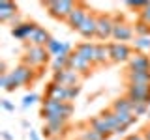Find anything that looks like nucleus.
<instances>
[{
  "mask_svg": "<svg viewBox=\"0 0 150 140\" xmlns=\"http://www.w3.org/2000/svg\"><path fill=\"white\" fill-rule=\"evenodd\" d=\"M73 114V103H62L56 101L53 97H43L41 101V118L45 120V123L49 121H68Z\"/></svg>",
  "mask_w": 150,
  "mask_h": 140,
  "instance_id": "1",
  "label": "nucleus"
},
{
  "mask_svg": "<svg viewBox=\"0 0 150 140\" xmlns=\"http://www.w3.org/2000/svg\"><path fill=\"white\" fill-rule=\"evenodd\" d=\"M36 78V71L32 67H28L25 64H19L17 67H13L8 73V90L6 92H15L17 88L32 84Z\"/></svg>",
  "mask_w": 150,
  "mask_h": 140,
  "instance_id": "2",
  "label": "nucleus"
},
{
  "mask_svg": "<svg viewBox=\"0 0 150 140\" xmlns=\"http://www.w3.org/2000/svg\"><path fill=\"white\" fill-rule=\"evenodd\" d=\"M49 58H51V54L47 52L45 47L26 45V49H25V56H23V64L28 65V67H32L34 71H38V69H41L43 65H47ZM38 73H40V71H38Z\"/></svg>",
  "mask_w": 150,
  "mask_h": 140,
  "instance_id": "3",
  "label": "nucleus"
},
{
  "mask_svg": "<svg viewBox=\"0 0 150 140\" xmlns=\"http://www.w3.org/2000/svg\"><path fill=\"white\" fill-rule=\"evenodd\" d=\"M77 2H71V0H49V2H43V8L49 11L51 17L58 19V21H68L69 13L75 9Z\"/></svg>",
  "mask_w": 150,
  "mask_h": 140,
  "instance_id": "4",
  "label": "nucleus"
},
{
  "mask_svg": "<svg viewBox=\"0 0 150 140\" xmlns=\"http://www.w3.org/2000/svg\"><path fill=\"white\" fill-rule=\"evenodd\" d=\"M135 36V28L129 22H124L122 15H115V30H112V39L115 43H126V41L133 39Z\"/></svg>",
  "mask_w": 150,
  "mask_h": 140,
  "instance_id": "5",
  "label": "nucleus"
},
{
  "mask_svg": "<svg viewBox=\"0 0 150 140\" xmlns=\"http://www.w3.org/2000/svg\"><path fill=\"white\" fill-rule=\"evenodd\" d=\"M112 30H115V17L109 13H98L96 39H100L101 43H107V39H112Z\"/></svg>",
  "mask_w": 150,
  "mask_h": 140,
  "instance_id": "6",
  "label": "nucleus"
},
{
  "mask_svg": "<svg viewBox=\"0 0 150 140\" xmlns=\"http://www.w3.org/2000/svg\"><path fill=\"white\" fill-rule=\"evenodd\" d=\"M126 97L133 103L150 105V84H126Z\"/></svg>",
  "mask_w": 150,
  "mask_h": 140,
  "instance_id": "7",
  "label": "nucleus"
},
{
  "mask_svg": "<svg viewBox=\"0 0 150 140\" xmlns=\"http://www.w3.org/2000/svg\"><path fill=\"white\" fill-rule=\"evenodd\" d=\"M81 80H83V75L77 73V71H73V69H69V67L68 69H62V71L53 73V82H58V84L68 86V88L81 86Z\"/></svg>",
  "mask_w": 150,
  "mask_h": 140,
  "instance_id": "8",
  "label": "nucleus"
},
{
  "mask_svg": "<svg viewBox=\"0 0 150 140\" xmlns=\"http://www.w3.org/2000/svg\"><path fill=\"white\" fill-rule=\"evenodd\" d=\"M90 15V8L86 6V2H77V6L71 13H69L68 21H66V24H68L71 30H79V26L84 22V19Z\"/></svg>",
  "mask_w": 150,
  "mask_h": 140,
  "instance_id": "9",
  "label": "nucleus"
},
{
  "mask_svg": "<svg viewBox=\"0 0 150 140\" xmlns=\"http://www.w3.org/2000/svg\"><path fill=\"white\" fill-rule=\"evenodd\" d=\"M133 56V49L128 43H111V58L115 64H122V62H129V58Z\"/></svg>",
  "mask_w": 150,
  "mask_h": 140,
  "instance_id": "10",
  "label": "nucleus"
},
{
  "mask_svg": "<svg viewBox=\"0 0 150 140\" xmlns=\"http://www.w3.org/2000/svg\"><path fill=\"white\" fill-rule=\"evenodd\" d=\"M96 30H98V13L96 11H90V15L84 19V22L79 26V36L84 37V39H94L96 37Z\"/></svg>",
  "mask_w": 150,
  "mask_h": 140,
  "instance_id": "11",
  "label": "nucleus"
},
{
  "mask_svg": "<svg viewBox=\"0 0 150 140\" xmlns=\"http://www.w3.org/2000/svg\"><path fill=\"white\" fill-rule=\"evenodd\" d=\"M38 24L36 22H28V21H23L19 26H13L11 28V36L15 39H21V41H28L32 37V34L36 32Z\"/></svg>",
  "mask_w": 150,
  "mask_h": 140,
  "instance_id": "12",
  "label": "nucleus"
},
{
  "mask_svg": "<svg viewBox=\"0 0 150 140\" xmlns=\"http://www.w3.org/2000/svg\"><path fill=\"white\" fill-rule=\"evenodd\" d=\"M129 71H150V56L144 52H133L128 62Z\"/></svg>",
  "mask_w": 150,
  "mask_h": 140,
  "instance_id": "13",
  "label": "nucleus"
},
{
  "mask_svg": "<svg viewBox=\"0 0 150 140\" xmlns=\"http://www.w3.org/2000/svg\"><path fill=\"white\" fill-rule=\"evenodd\" d=\"M92 65H94V64H90V62H86L84 58H81V56L75 52V50H73L71 54H69L68 67H69V69H73V71H77V73H81L83 77H86V75H88V71L92 69Z\"/></svg>",
  "mask_w": 150,
  "mask_h": 140,
  "instance_id": "14",
  "label": "nucleus"
},
{
  "mask_svg": "<svg viewBox=\"0 0 150 140\" xmlns=\"http://www.w3.org/2000/svg\"><path fill=\"white\" fill-rule=\"evenodd\" d=\"M96 49H98V43H92V41H83V43L75 45V52L94 65H96Z\"/></svg>",
  "mask_w": 150,
  "mask_h": 140,
  "instance_id": "15",
  "label": "nucleus"
},
{
  "mask_svg": "<svg viewBox=\"0 0 150 140\" xmlns=\"http://www.w3.org/2000/svg\"><path fill=\"white\" fill-rule=\"evenodd\" d=\"M68 86H62L58 82H49L47 84V90H45V97H53L56 101H62V103H69L68 101Z\"/></svg>",
  "mask_w": 150,
  "mask_h": 140,
  "instance_id": "16",
  "label": "nucleus"
},
{
  "mask_svg": "<svg viewBox=\"0 0 150 140\" xmlns=\"http://www.w3.org/2000/svg\"><path fill=\"white\" fill-rule=\"evenodd\" d=\"M19 17L17 13V6L13 2H8V0H2L0 2V21L2 22H13Z\"/></svg>",
  "mask_w": 150,
  "mask_h": 140,
  "instance_id": "17",
  "label": "nucleus"
},
{
  "mask_svg": "<svg viewBox=\"0 0 150 140\" xmlns=\"http://www.w3.org/2000/svg\"><path fill=\"white\" fill-rule=\"evenodd\" d=\"M53 39L51 37V34L45 30L43 26H40L38 24V28H36V32L32 34V37L28 39V45H34V47H47V43Z\"/></svg>",
  "mask_w": 150,
  "mask_h": 140,
  "instance_id": "18",
  "label": "nucleus"
},
{
  "mask_svg": "<svg viewBox=\"0 0 150 140\" xmlns=\"http://www.w3.org/2000/svg\"><path fill=\"white\" fill-rule=\"evenodd\" d=\"M88 125L94 129V131H98L100 134H103L107 140H109L112 136V129L109 127V123H107L105 120L101 118V116H94V118H90V121H88Z\"/></svg>",
  "mask_w": 150,
  "mask_h": 140,
  "instance_id": "19",
  "label": "nucleus"
},
{
  "mask_svg": "<svg viewBox=\"0 0 150 140\" xmlns=\"http://www.w3.org/2000/svg\"><path fill=\"white\" fill-rule=\"evenodd\" d=\"M111 43H98L96 49V65H107L111 64Z\"/></svg>",
  "mask_w": 150,
  "mask_h": 140,
  "instance_id": "20",
  "label": "nucleus"
},
{
  "mask_svg": "<svg viewBox=\"0 0 150 140\" xmlns=\"http://www.w3.org/2000/svg\"><path fill=\"white\" fill-rule=\"evenodd\" d=\"M126 84H150V71H129V69H126Z\"/></svg>",
  "mask_w": 150,
  "mask_h": 140,
  "instance_id": "21",
  "label": "nucleus"
},
{
  "mask_svg": "<svg viewBox=\"0 0 150 140\" xmlns=\"http://www.w3.org/2000/svg\"><path fill=\"white\" fill-rule=\"evenodd\" d=\"M111 108L115 112H118V114H133V105H131V101L126 95L116 97V99L111 103Z\"/></svg>",
  "mask_w": 150,
  "mask_h": 140,
  "instance_id": "22",
  "label": "nucleus"
},
{
  "mask_svg": "<svg viewBox=\"0 0 150 140\" xmlns=\"http://www.w3.org/2000/svg\"><path fill=\"white\" fill-rule=\"evenodd\" d=\"M79 140H107L103 134H100L98 131H94L90 125H88L86 129H83L81 133H79V136H77Z\"/></svg>",
  "mask_w": 150,
  "mask_h": 140,
  "instance_id": "23",
  "label": "nucleus"
},
{
  "mask_svg": "<svg viewBox=\"0 0 150 140\" xmlns=\"http://www.w3.org/2000/svg\"><path fill=\"white\" fill-rule=\"evenodd\" d=\"M100 116L107 121V123H109V127H111L112 131H115V129L120 125V123H118V120H116V114H115V110H112V108H105Z\"/></svg>",
  "mask_w": 150,
  "mask_h": 140,
  "instance_id": "24",
  "label": "nucleus"
},
{
  "mask_svg": "<svg viewBox=\"0 0 150 140\" xmlns=\"http://www.w3.org/2000/svg\"><path fill=\"white\" fill-rule=\"evenodd\" d=\"M68 62H69V56L58 54L53 58V71H62V69H68Z\"/></svg>",
  "mask_w": 150,
  "mask_h": 140,
  "instance_id": "25",
  "label": "nucleus"
},
{
  "mask_svg": "<svg viewBox=\"0 0 150 140\" xmlns=\"http://www.w3.org/2000/svg\"><path fill=\"white\" fill-rule=\"evenodd\" d=\"M135 28V36L137 37H150V24L148 22H144V21H137V24L133 26Z\"/></svg>",
  "mask_w": 150,
  "mask_h": 140,
  "instance_id": "26",
  "label": "nucleus"
},
{
  "mask_svg": "<svg viewBox=\"0 0 150 140\" xmlns=\"http://www.w3.org/2000/svg\"><path fill=\"white\" fill-rule=\"evenodd\" d=\"M62 43H64V41H58V39H54V37H53V39L47 43V47H45L47 52L53 56V58H54V56H58L60 50H62Z\"/></svg>",
  "mask_w": 150,
  "mask_h": 140,
  "instance_id": "27",
  "label": "nucleus"
},
{
  "mask_svg": "<svg viewBox=\"0 0 150 140\" xmlns=\"http://www.w3.org/2000/svg\"><path fill=\"white\" fill-rule=\"evenodd\" d=\"M133 47L137 52H144V50H150V37H135Z\"/></svg>",
  "mask_w": 150,
  "mask_h": 140,
  "instance_id": "28",
  "label": "nucleus"
},
{
  "mask_svg": "<svg viewBox=\"0 0 150 140\" xmlns=\"http://www.w3.org/2000/svg\"><path fill=\"white\" fill-rule=\"evenodd\" d=\"M131 105H133V116H137V118L150 112V105H148V103H133V101H131Z\"/></svg>",
  "mask_w": 150,
  "mask_h": 140,
  "instance_id": "29",
  "label": "nucleus"
},
{
  "mask_svg": "<svg viewBox=\"0 0 150 140\" xmlns=\"http://www.w3.org/2000/svg\"><path fill=\"white\" fill-rule=\"evenodd\" d=\"M38 99H40V95H38V93H26V95L23 97V108H28V106H32Z\"/></svg>",
  "mask_w": 150,
  "mask_h": 140,
  "instance_id": "30",
  "label": "nucleus"
},
{
  "mask_svg": "<svg viewBox=\"0 0 150 140\" xmlns=\"http://www.w3.org/2000/svg\"><path fill=\"white\" fill-rule=\"evenodd\" d=\"M79 93H81V86H71V88H69V92H68V101L69 103L75 101Z\"/></svg>",
  "mask_w": 150,
  "mask_h": 140,
  "instance_id": "31",
  "label": "nucleus"
},
{
  "mask_svg": "<svg viewBox=\"0 0 150 140\" xmlns=\"http://www.w3.org/2000/svg\"><path fill=\"white\" fill-rule=\"evenodd\" d=\"M0 106H2L6 112H15V105H13L9 99H0Z\"/></svg>",
  "mask_w": 150,
  "mask_h": 140,
  "instance_id": "32",
  "label": "nucleus"
},
{
  "mask_svg": "<svg viewBox=\"0 0 150 140\" xmlns=\"http://www.w3.org/2000/svg\"><path fill=\"white\" fill-rule=\"evenodd\" d=\"M139 19L141 21H144V22H148L150 24V2H148V6L143 9V11H139Z\"/></svg>",
  "mask_w": 150,
  "mask_h": 140,
  "instance_id": "33",
  "label": "nucleus"
},
{
  "mask_svg": "<svg viewBox=\"0 0 150 140\" xmlns=\"http://www.w3.org/2000/svg\"><path fill=\"white\" fill-rule=\"evenodd\" d=\"M146 6H148V2H128V8H131V9H141V11H143Z\"/></svg>",
  "mask_w": 150,
  "mask_h": 140,
  "instance_id": "34",
  "label": "nucleus"
},
{
  "mask_svg": "<svg viewBox=\"0 0 150 140\" xmlns=\"http://www.w3.org/2000/svg\"><path fill=\"white\" fill-rule=\"evenodd\" d=\"M0 88L8 90V75H0Z\"/></svg>",
  "mask_w": 150,
  "mask_h": 140,
  "instance_id": "35",
  "label": "nucleus"
},
{
  "mask_svg": "<svg viewBox=\"0 0 150 140\" xmlns=\"http://www.w3.org/2000/svg\"><path fill=\"white\" fill-rule=\"evenodd\" d=\"M124 140H144V136H143L141 133H137V134H128Z\"/></svg>",
  "mask_w": 150,
  "mask_h": 140,
  "instance_id": "36",
  "label": "nucleus"
},
{
  "mask_svg": "<svg viewBox=\"0 0 150 140\" xmlns=\"http://www.w3.org/2000/svg\"><path fill=\"white\" fill-rule=\"evenodd\" d=\"M0 136H2V140H13V134L9 131H0Z\"/></svg>",
  "mask_w": 150,
  "mask_h": 140,
  "instance_id": "37",
  "label": "nucleus"
},
{
  "mask_svg": "<svg viewBox=\"0 0 150 140\" xmlns=\"http://www.w3.org/2000/svg\"><path fill=\"white\" fill-rule=\"evenodd\" d=\"M141 134L144 136V140H150V123H148V125H146V127H144L143 131H141Z\"/></svg>",
  "mask_w": 150,
  "mask_h": 140,
  "instance_id": "38",
  "label": "nucleus"
},
{
  "mask_svg": "<svg viewBox=\"0 0 150 140\" xmlns=\"http://www.w3.org/2000/svg\"><path fill=\"white\" fill-rule=\"evenodd\" d=\"M126 131H128V127H124V125H118V127L112 131V134H124Z\"/></svg>",
  "mask_w": 150,
  "mask_h": 140,
  "instance_id": "39",
  "label": "nucleus"
},
{
  "mask_svg": "<svg viewBox=\"0 0 150 140\" xmlns=\"http://www.w3.org/2000/svg\"><path fill=\"white\" fill-rule=\"evenodd\" d=\"M28 136H30V140H40L38 133H36V131H32V129H30V133H28Z\"/></svg>",
  "mask_w": 150,
  "mask_h": 140,
  "instance_id": "40",
  "label": "nucleus"
},
{
  "mask_svg": "<svg viewBox=\"0 0 150 140\" xmlns=\"http://www.w3.org/2000/svg\"><path fill=\"white\" fill-rule=\"evenodd\" d=\"M75 140H79V138H75Z\"/></svg>",
  "mask_w": 150,
  "mask_h": 140,
  "instance_id": "41",
  "label": "nucleus"
}]
</instances>
